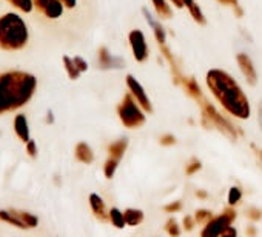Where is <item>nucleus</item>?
Masks as SVG:
<instances>
[{
    "mask_svg": "<svg viewBox=\"0 0 262 237\" xmlns=\"http://www.w3.org/2000/svg\"><path fill=\"white\" fill-rule=\"evenodd\" d=\"M37 80L24 71L0 74V115L27 105L34 96Z\"/></svg>",
    "mask_w": 262,
    "mask_h": 237,
    "instance_id": "1",
    "label": "nucleus"
},
{
    "mask_svg": "<svg viewBox=\"0 0 262 237\" xmlns=\"http://www.w3.org/2000/svg\"><path fill=\"white\" fill-rule=\"evenodd\" d=\"M207 83L216 99L224 105V108L239 118H247L250 115V106L245 94L239 85L227 73L219 69H211L207 74Z\"/></svg>",
    "mask_w": 262,
    "mask_h": 237,
    "instance_id": "2",
    "label": "nucleus"
},
{
    "mask_svg": "<svg viewBox=\"0 0 262 237\" xmlns=\"http://www.w3.org/2000/svg\"><path fill=\"white\" fill-rule=\"evenodd\" d=\"M28 42V28L24 19L16 13L0 17V48L7 51L22 50Z\"/></svg>",
    "mask_w": 262,
    "mask_h": 237,
    "instance_id": "3",
    "label": "nucleus"
},
{
    "mask_svg": "<svg viewBox=\"0 0 262 237\" xmlns=\"http://www.w3.org/2000/svg\"><path fill=\"white\" fill-rule=\"evenodd\" d=\"M119 117L128 128H138L145 122V115L129 94L125 96V102H122V105L119 106Z\"/></svg>",
    "mask_w": 262,
    "mask_h": 237,
    "instance_id": "4",
    "label": "nucleus"
},
{
    "mask_svg": "<svg viewBox=\"0 0 262 237\" xmlns=\"http://www.w3.org/2000/svg\"><path fill=\"white\" fill-rule=\"evenodd\" d=\"M236 217V214L230 209H227L222 216L213 219L211 222H208L207 228L202 231V235H224L227 232V229L230 228V223L233 222V219Z\"/></svg>",
    "mask_w": 262,
    "mask_h": 237,
    "instance_id": "5",
    "label": "nucleus"
},
{
    "mask_svg": "<svg viewBox=\"0 0 262 237\" xmlns=\"http://www.w3.org/2000/svg\"><path fill=\"white\" fill-rule=\"evenodd\" d=\"M129 45H131V50H133L135 59L138 62H144L148 57V48H147L145 36L142 31L135 30L129 33Z\"/></svg>",
    "mask_w": 262,
    "mask_h": 237,
    "instance_id": "6",
    "label": "nucleus"
},
{
    "mask_svg": "<svg viewBox=\"0 0 262 237\" xmlns=\"http://www.w3.org/2000/svg\"><path fill=\"white\" fill-rule=\"evenodd\" d=\"M34 7L48 19H57L63 13V4L60 0H34Z\"/></svg>",
    "mask_w": 262,
    "mask_h": 237,
    "instance_id": "7",
    "label": "nucleus"
},
{
    "mask_svg": "<svg viewBox=\"0 0 262 237\" xmlns=\"http://www.w3.org/2000/svg\"><path fill=\"white\" fill-rule=\"evenodd\" d=\"M126 83H128V86H129V89H131V94H133V96L136 97V102H139V105H141L145 111L151 112V103H150V100H148V97H147L144 88L141 86V83H139L133 76H128V77H126Z\"/></svg>",
    "mask_w": 262,
    "mask_h": 237,
    "instance_id": "8",
    "label": "nucleus"
},
{
    "mask_svg": "<svg viewBox=\"0 0 262 237\" xmlns=\"http://www.w3.org/2000/svg\"><path fill=\"white\" fill-rule=\"evenodd\" d=\"M14 133L22 142L27 144L30 140V127L25 114H17L14 117Z\"/></svg>",
    "mask_w": 262,
    "mask_h": 237,
    "instance_id": "9",
    "label": "nucleus"
},
{
    "mask_svg": "<svg viewBox=\"0 0 262 237\" xmlns=\"http://www.w3.org/2000/svg\"><path fill=\"white\" fill-rule=\"evenodd\" d=\"M90 206L94 212V216L102 220V222H106L110 219V212H106V208H105V202L102 200L100 196L97 194H91L90 196Z\"/></svg>",
    "mask_w": 262,
    "mask_h": 237,
    "instance_id": "10",
    "label": "nucleus"
},
{
    "mask_svg": "<svg viewBox=\"0 0 262 237\" xmlns=\"http://www.w3.org/2000/svg\"><path fill=\"white\" fill-rule=\"evenodd\" d=\"M237 63H239V68L244 73V76L248 79V82L251 85H254L256 83V73H254V68L251 65V60L248 59V56L247 54H239L237 56Z\"/></svg>",
    "mask_w": 262,
    "mask_h": 237,
    "instance_id": "11",
    "label": "nucleus"
},
{
    "mask_svg": "<svg viewBox=\"0 0 262 237\" xmlns=\"http://www.w3.org/2000/svg\"><path fill=\"white\" fill-rule=\"evenodd\" d=\"M0 220L2 222H7L10 225H14L17 228H22V229H27V225L24 223V220L19 217L17 211L16 209H0Z\"/></svg>",
    "mask_w": 262,
    "mask_h": 237,
    "instance_id": "12",
    "label": "nucleus"
},
{
    "mask_svg": "<svg viewBox=\"0 0 262 237\" xmlns=\"http://www.w3.org/2000/svg\"><path fill=\"white\" fill-rule=\"evenodd\" d=\"M76 159L77 160H80L82 163H91L93 162V159H94V156H93V151H91V148L86 145V144H77V147H76Z\"/></svg>",
    "mask_w": 262,
    "mask_h": 237,
    "instance_id": "13",
    "label": "nucleus"
},
{
    "mask_svg": "<svg viewBox=\"0 0 262 237\" xmlns=\"http://www.w3.org/2000/svg\"><path fill=\"white\" fill-rule=\"evenodd\" d=\"M123 217H125V223L126 225H139L144 219V212L139 211V209H126L123 212Z\"/></svg>",
    "mask_w": 262,
    "mask_h": 237,
    "instance_id": "14",
    "label": "nucleus"
},
{
    "mask_svg": "<svg viewBox=\"0 0 262 237\" xmlns=\"http://www.w3.org/2000/svg\"><path fill=\"white\" fill-rule=\"evenodd\" d=\"M99 60H100V65H102L103 68L114 66V63H117L119 66L122 65V60H117V59L111 57V56H110V53H108L105 48H102V50H100V53H99Z\"/></svg>",
    "mask_w": 262,
    "mask_h": 237,
    "instance_id": "15",
    "label": "nucleus"
},
{
    "mask_svg": "<svg viewBox=\"0 0 262 237\" xmlns=\"http://www.w3.org/2000/svg\"><path fill=\"white\" fill-rule=\"evenodd\" d=\"M182 4L191 11V16H193L194 20H198L199 23H204V22H205V19H204V16H202V11H201L199 7L194 4V0H182Z\"/></svg>",
    "mask_w": 262,
    "mask_h": 237,
    "instance_id": "16",
    "label": "nucleus"
},
{
    "mask_svg": "<svg viewBox=\"0 0 262 237\" xmlns=\"http://www.w3.org/2000/svg\"><path fill=\"white\" fill-rule=\"evenodd\" d=\"M145 11V10H144ZM145 17H147V20L151 23V27H153V30H155V34H156V39L159 40V43H164L165 42V31H164V28L151 17V14H148L147 11H145Z\"/></svg>",
    "mask_w": 262,
    "mask_h": 237,
    "instance_id": "17",
    "label": "nucleus"
},
{
    "mask_svg": "<svg viewBox=\"0 0 262 237\" xmlns=\"http://www.w3.org/2000/svg\"><path fill=\"white\" fill-rule=\"evenodd\" d=\"M63 65H65V69H67V73H68V76H70L71 79H77V77L80 76V71H79V68L76 66L74 59H71V57H68V56H63Z\"/></svg>",
    "mask_w": 262,
    "mask_h": 237,
    "instance_id": "18",
    "label": "nucleus"
},
{
    "mask_svg": "<svg viewBox=\"0 0 262 237\" xmlns=\"http://www.w3.org/2000/svg\"><path fill=\"white\" fill-rule=\"evenodd\" d=\"M8 2L14 8L20 10L22 13H31L33 7H34V0H8Z\"/></svg>",
    "mask_w": 262,
    "mask_h": 237,
    "instance_id": "19",
    "label": "nucleus"
},
{
    "mask_svg": "<svg viewBox=\"0 0 262 237\" xmlns=\"http://www.w3.org/2000/svg\"><path fill=\"white\" fill-rule=\"evenodd\" d=\"M153 4H155V8L158 11V14L164 19H168L171 16V10L168 7V4L165 2V0H153Z\"/></svg>",
    "mask_w": 262,
    "mask_h": 237,
    "instance_id": "20",
    "label": "nucleus"
},
{
    "mask_svg": "<svg viewBox=\"0 0 262 237\" xmlns=\"http://www.w3.org/2000/svg\"><path fill=\"white\" fill-rule=\"evenodd\" d=\"M125 147H126V140L114 142V144L110 147V156H111V157H114V159H120V157L123 156Z\"/></svg>",
    "mask_w": 262,
    "mask_h": 237,
    "instance_id": "21",
    "label": "nucleus"
},
{
    "mask_svg": "<svg viewBox=\"0 0 262 237\" xmlns=\"http://www.w3.org/2000/svg\"><path fill=\"white\" fill-rule=\"evenodd\" d=\"M110 220H111V223H113L114 226H117V228H122V226L125 225L123 212H120L117 208H113V209L110 211Z\"/></svg>",
    "mask_w": 262,
    "mask_h": 237,
    "instance_id": "22",
    "label": "nucleus"
},
{
    "mask_svg": "<svg viewBox=\"0 0 262 237\" xmlns=\"http://www.w3.org/2000/svg\"><path fill=\"white\" fill-rule=\"evenodd\" d=\"M19 217L24 220V223L27 225V228H36L39 225V219L30 212H25V211H17Z\"/></svg>",
    "mask_w": 262,
    "mask_h": 237,
    "instance_id": "23",
    "label": "nucleus"
},
{
    "mask_svg": "<svg viewBox=\"0 0 262 237\" xmlns=\"http://www.w3.org/2000/svg\"><path fill=\"white\" fill-rule=\"evenodd\" d=\"M117 162H119V159H114V157H111V159L106 160L103 171H105V176H106L108 179L113 177V174H114V171H116V168H117Z\"/></svg>",
    "mask_w": 262,
    "mask_h": 237,
    "instance_id": "24",
    "label": "nucleus"
},
{
    "mask_svg": "<svg viewBox=\"0 0 262 237\" xmlns=\"http://www.w3.org/2000/svg\"><path fill=\"white\" fill-rule=\"evenodd\" d=\"M241 197H242L241 189H239L237 186H233V188L230 189V193H228V203H230V205H236V203L241 200Z\"/></svg>",
    "mask_w": 262,
    "mask_h": 237,
    "instance_id": "25",
    "label": "nucleus"
},
{
    "mask_svg": "<svg viewBox=\"0 0 262 237\" xmlns=\"http://www.w3.org/2000/svg\"><path fill=\"white\" fill-rule=\"evenodd\" d=\"M185 88L188 89V92H190L193 97H201V89H199V86L196 85V82H194L193 79H190V80L185 82Z\"/></svg>",
    "mask_w": 262,
    "mask_h": 237,
    "instance_id": "26",
    "label": "nucleus"
},
{
    "mask_svg": "<svg viewBox=\"0 0 262 237\" xmlns=\"http://www.w3.org/2000/svg\"><path fill=\"white\" fill-rule=\"evenodd\" d=\"M27 153H28L30 157H36V156H37V145H36V142L31 140V139L27 142Z\"/></svg>",
    "mask_w": 262,
    "mask_h": 237,
    "instance_id": "27",
    "label": "nucleus"
},
{
    "mask_svg": "<svg viewBox=\"0 0 262 237\" xmlns=\"http://www.w3.org/2000/svg\"><path fill=\"white\" fill-rule=\"evenodd\" d=\"M167 231H168L170 234H174V235L179 234V228H178V223H176L174 219H173V220H168V223H167Z\"/></svg>",
    "mask_w": 262,
    "mask_h": 237,
    "instance_id": "28",
    "label": "nucleus"
},
{
    "mask_svg": "<svg viewBox=\"0 0 262 237\" xmlns=\"http://www.w3.org/2000/svg\"><path fill=\"white\" fill-rule=\"evenodd\" d=\"M74 62H76V66L79 68L80 73H83V71L88 69V63H86L82 57H74Z\"/></svg>",
    "mask_w": 262,
    "mask_h": 237,
    "instance_id": "29",
    "label": "nucleus"
},
{
    "mask_svg": "<svg viewBox=\"0 0 262 237\" xmlns=\"http://www.w3.org/2000/svg\"><path fill=\"white\" fill-rule=\"evenodd\" d=\"M211 219V214L208 212V211H199L198 214H196V220L198 222H207V220H210Z\"/></svg>",
    "mask_w": 262,
    "mask_h": 237,
    "instance_id": "30",
    "label": "nucleus"
},
{
    "mask_svg": "<svg viewBox=\"0 0 262 237\" xmlns=\"http://www.w3.org/2000/svg\"><path fill=\"white\" fill-rule=\"evenodd\" d=\"M199 168H201V163H199V162H193V165L187 168V173H188V174H193V173H194L196 170H199Z\"/></svg>",
    "mask_w": 262,
    "mask_h": 237,
    "instance_id": "31",
    "label": "nucleus"
},
{
    "mask_svg": "<svg viewBox=\"0 0 262 237\" xmlns=\"http://www.w3.org/2000/svg\"><path fill=\"white\" fill-rule=\"evenodd\" d=\"M60 2H62L63 7H67V8H74V7H76V0H60Z\"/></svg>",
    "mask_w": 262,
    "mask_h": 237,
    "instance_id": "32",
    "label": "nucleus"
},
{
    "mask_svg": "<svg viewBox=\"0 0 262 237\" xmlns=\"http://www.w3.org/2000/svg\"><path fill=\"white\" fill-rule=\"evenodd\" d=\"M184 223L187 225V229H191V228H193V222H191V217H185V219H184Z\"/></svg>",
    "mask_w": 262,
    "mask_h": 237,
    "instance_id": "33",
    "label": "nucleus"
},
{
    "mask_svg": "<svg viewBox=\"0 0 262 237\" xmlns=\"http://www.w3.org/2000/svg\"><path fill=\"white\" fill-rule=\"evenodd\" d=\"M181 208V203H176V205H170L167 206V211H171V209H179Z\"/></svg>",
    "mask_w": 262,
    "mask_h": 237,
    "instance_id": "34",
    "label": "nucleus"
},
{
    "mask_svg": "<svg viewBox=\"0 0 262 237\" xmlns=\"http://www.w3.org/2000/svg\"><path fill=\"white\" fill-rule=\"evenodd\" d=\"M53 121H54V118H53V112H51V111H48V115H47V122H48V124H53Z\"/></svg>",
    "mask_w": 262,
    "mask_h": 237,
    "instance_id": "35",
    "label": "nucleus"
},
{
    "mask_svg": "<svg viewBox=\"0 0 262 237\" xmlns=\"http://www.w3.org/2000/svg\"><path fill=\"white\" fill-rule=\"evenodd\" d=\"M222 4H227V5H234L236 7V0H221Z\"/></svg>",
    "mask_w": 262,
    "mask_h": 237,
    "instance_id": "36",
    "label": "nucleus"
},
{
    "mask_svg": "<svg viewBox=\"0 0 262 237\" xmlns=\"http://www.w3.org/2000/svg\"><path fill=\"white\" fill-rule=\"evenodd\" d=\"M171 2H174V5H176V7H179V8L184 5V4H182V0H171Z\"/></svg>",
    "mask_w": 262,
    "mask_h": 237,
    "instance_id": "37",
    "label": "nucleus"
}]
</instances>
